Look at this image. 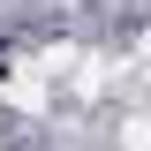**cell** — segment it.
I'll use <instances>...</instances> for the list:
<instances>
[{"instance_id": "cell-1", "label": "cell", "mask_w": 151, "mask_h": 151, "mask_svg": "<svg viewBox=\"0 0 151 151\" xmlns=\"http://www.w3.org/2000/svg\"><path fill=\"white\" fill-rule=\"evenodd\" d=\"M8 106H30V113H38V106H45V76H38V68L15 76V83H8Z\"/></svg>"}]
</instances>
